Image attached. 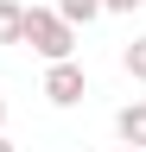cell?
<instances>
[{
	"mask_svg": "<svg viewBox=\"0 0 146 152\" xmlns=\"http://www.w3.org/2000/svg\"><path fill=\"white\" fill-rule=\"evenodd\" d=\"M121 70L134 76V83H146V38H134V45L121 51Z\"/></svg>",
	"mask_w": 146,
	"mask_h": 152,
	"instance_id": "cell-6",
	"label": "cell"
},
{
	"mask_svg": "<svg viewBox=\"0 0 146 152\" xmlns=\"http://www.w3.org/2000/svg\"><path fill=\"white\" fill-rule=\"evenodd\" d=\"M0 127H7V95H0Z\"/></svg>",
	"mask_w": 146,
	"mask_h": 152,
	"instance_id": "cell-9",
	"label": "cell"
},
{
	"mask_svg": "<svg viewBox=\"0 0 146 152\" xmlns=\"http://www.w3.org/2000/svg\"><path fill=\"white\" fill-rule=\"evenodd\" d=\"M121 152H146V146H121Z\"/></svg>",
	"mask_w": 146,
	"mask_h": 152,
	"instance_id": "cell-10",
	"label": "cell"
},
{
	"mask_svg": "<svg viewBox=\"0 0 146 152\" xmlns=\"http://www.w3.org/2000/svg\"><path fill=\"white\" fill-rule=\"evenodd\" d=\"M19 45H32L45 64H57V57L76 51V26H70L57 7H26V19H19Z\"/></svg>",
	"mask_w": 146,
	"mask_h": 152,
	"instance_id": "cell-1",
	"label": "cell"
},
{
	"mask_svg": "<svg viewBox=\"0 0 146 152\" xmlns=\"http://www.w3.org/2000/svg\"><path fill=\"white\" fill-rule=\"evenodd\" d=\"M19 19H26L19 0H0V45H19Z\"/></svg>",
	"mask_w": 146,
	"mask_h": 152,
	"instance_id": "cell-4",
	"label": "cell"
},
{
	"mask_svg": "<svg viewBox=\"0 0 146 152\" xmlns=\"http://www.w3.org/2000/svg\"><path fill=\"white\" fill-rule=\"evenodd\" d=\"M0 152H19V146H13V140H7V133H0Z\"/></svg>",
	"mask_w": 146,
	"mask_h": 152,
	"instance_id": "cell-8",
	"label": "cell"
},
{
	"mask_svg": "<svg viewBox=\"0 0 146 152\" xmlns=\"http://www.w3.org/2000/svg\"><path fill=\"white\" fill-rule=\"evenodd\" d=\"M146 0H102V13H140Z\"/></svg>",
	"mask_w": 146,
	"mask_h": 152,
	"instance_id": "cell-7",
	"label": "cell"
},
{
	"mask_svg": "<svg viewBox=\"0 0 146 152\" xmlns=\"http://www.w3.org/2000/svg\"><path fill=\"white\" fill-rule=\"evenodd\" d=\"M57 13L70 26H89V19H102V0H57Z\"/></svg>",
	"mask_w": 146,
	"mask_h": 152,
	"instance_id": "cell-5",
	"label": "cell"
},
{
	"mask_svg": "<svg viewBox=\"0 0 146 152\" xmlns=\"http://www.w3.org/2000/svg\"><path fill=\"white\" fill-rule=\"evenodd\" d=\"M114 133H121V146H146V102H127L114 114Z\"/></svg>",
	"mask_w": 146,
	"mask_h": 152,
	"instance_id": "cell-3",
	"label": "cell"
},
{
	"mask_svg": "<svg viewBox=\"0 0 146 152\" xmlns=\"http://www.w3.org/2000/svg\"><path fill=\"white\" fill-rule=\"evenodd\" d=\"M83 95H89L83 64H76V57H57V64L45 70V102H51V108H76Z\"/></svg>",
	"mask_w": 146,
	"mask_h": 152,
	"instance_id": "cell-2",
	"label": "cell"
}]
</instances>
